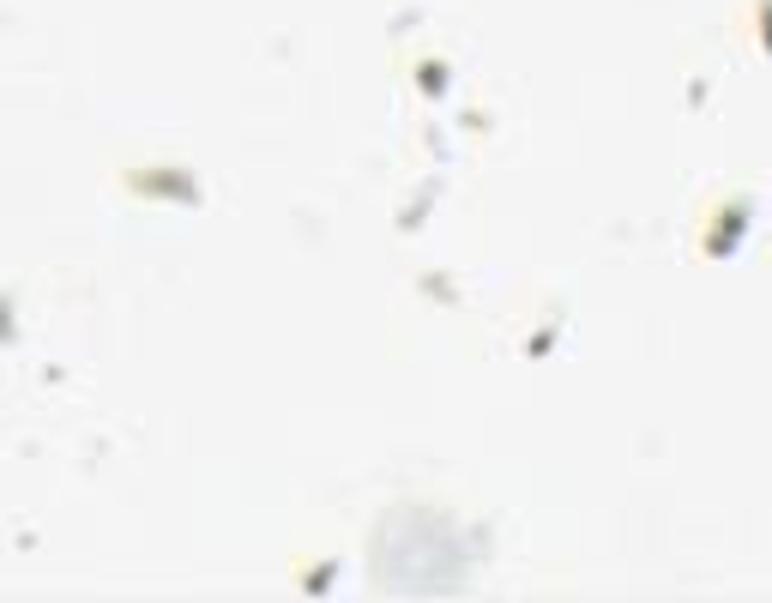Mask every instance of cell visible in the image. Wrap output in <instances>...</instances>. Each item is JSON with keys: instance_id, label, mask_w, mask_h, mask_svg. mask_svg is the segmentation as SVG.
<instances>
[{"instance_id": "1", "label": "cell", "mask_w": 772, "mask_h": 603, "mask_svg": "<svg viewBox=\"0 0 772 603\" xmlns=\"http://www.w3.org/2000/svg\"><path fill=\"white\" fill-rule=\"evenodd\" d=\"M742 230H748V199H730V218H724V212H712V230H706V254H730Z\"/></svg>"}, {"instance_id": "2", "label": "cell", "mask_w": 772, "mask_h": 603, "mask_svg": "<svg viewBox=\"0 0 772 603\" xmlns=\"http://www.w3.org/2000/svg\"><path fill=\"white\" fill-rule=\"evenodd\" d=\"M127 181H133V187H175L181 199H193V181H187V175H163V169H151V175H127Z\"/></svg>"}]
</instances>
